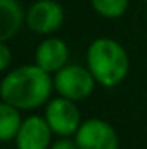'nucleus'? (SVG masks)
<instances>
[{
    "instance_id": "20e7f679",
    "label": "nucleus",
    "mask_w": 147,
    "mask_h": 149,
    "mask_svg": "<svg viewBox=\"0 0 147 149\" xmlns=\"http://www.w3.org/2000/svg\"><path fill=\"white\" fill-rule=\"evenodd\" d=\"M45 120L52 132L59 137H71L81 125V114L74 101L68 97H55L45 104Z\"/></svg>"
},
{
    "instance_id": "39448f33",
    "label": "nucleus",
    "mask_w": 147,
    "mask_h": 149,
    "mask_svg": "<svg viewBox=\"0 0 147 149\" xmlns=\"http://www.w3.org/2000/svg\"><path fill=\"white\" fill-rule=\"evenodd\" d=\"M78 149H119V139L114 127L101 118L81 121L74 134Z\"/></svg>"
},
{
    "instance_id": "ddd939ff",
    "label": "nucleus",
    "mask_w": 147,
    "mask_h": 149,
    "mask_svg": "<svg viewBox=\"0 0 147 149\" xmlns=\"http://www.w3.org/2000/svg\"><path fill=\"white\" fill-rule=\"evenodd\" d=\"M49 149H78V144L71 137H61L55 142H52Z\"/></svg>"
},
{
    "instance_id": "f8f14e48",
    "label": "nucleus",
    "mask_w": 147,
    "mask_h": 149,
    "mask_svg": "<svg viewBox=\"0 0 147 149\" xmlns=\"http://www.w3.org/2000/svg\"><path fill=\"white\" fill-rule=\"evenodd\" d=\"M10 61H12V52H10V49L7 45V42H2L0 43V70L7 71Z\"/></svg>"
},
{
    "instance_id": "6e6552de",
    "label": "nucleus",
    "mask_w": 147,
    "mask_h": 149,
    "mask_svg": "<svg viewBox=\"0 0 147 149\" xmlns=\"http://www.w3.org/2000/svg\"><path fill=\"white\" fill-rule=\"evenodd\" d=\"M69 61V47L62 38L47 37L38 43L35 50V63L50 74L57 73Z\"/></svg>"
},
{
    "instance_id": "1a4fd4ad",
    "label": "nucleus",
    "mask_w": 147,
    "mask_h": 149,
    "mask_svg": "<svg viewBox=\"0 0 147 149\" xmlns=\"http://www.w3.org/2000/svg\"><path fill=\"white\" fill-rule=\"evenodd\" d=\"M26 23V12L17 0H0V42L14 38Z\"/></svg>"
},
{
    "instance_id": "7ed1b4c3",
    "label": "nucleus",
    "mask_w": 147,
    "mask_h": 149,
    "mask_svg": "<svg viewBox=\"0 0 147 149\" xmlns=\"http://www.w3.org/2000/svg\"><path fill=\"white\" fill-rule=\"evenodd\" d=\"M95 85L97 80L87 66L66 64L57 73H54V90L74 102L87 99L94 92Z\"/></svg>"
},
{
    "instance_id": "9d476101",
    "label": "nucleus",
    "mask_w": 147,
    "mask_h": 149,
    "mask_svg": "<svg viewBox=\"0 0 147 149\" xmlns=\"http://www.w3.org/2000/svg\"><path fill=\"white\" fill-rule=\"evenodd\" d=\"M19 111L21 109H17L16 106L2 101V104H0V139L3 142L16 139V135L23 125Z\"/></svg>"
},
{
    "instance_id": "0eeeda50",
    "label": "nucleus",
    "mask_w": 147,
    "mask_h": 149,
    "mask_svg": "<svg viewBox=\"0 0 147 149\" xmlns=\"http://www.w3.org/2000/svg\"><path fill=\"white\" fill-rule=\"evenodd\" d=\"M52 128L49 127L45 116H28L16 135L17 149H49L52 144Z\"/></svg>"
},
{
    "instance_id": "9b49d317",
    "label": "nucleus",
    "mask_w": 147,
    "mask_h": 149,
    "mask_svg": "<svg viewBox=\"0 0 147 149\" xmlns=\"http://www.w3.org/2000/svg\"><path fill=\"white\" fill-rule=\"evenodd\" d=\"M92 9L107 19H116L123 16L128 9V0H90Z\"/></svg>"
},
{
    "instance_id": "f03ea898",
    "label": "nucleus",
    "mask_w": 147,
    "mask_h": 149,
    "mask_svg": "<svg viewBox=\"0 0 147 149\" xmlns=\"http://www.w3.org/2000/svg\"><path fill=\"white\" fill-rule=\"evenodd\" d=\"M87 68L101 87L112 88L119 85L130 70V61L125 47L112 40L102 37L95 38L87 49Z\"/></svg>"
},
{
    "instance_id": "f257e3e1",
    "label": "nucleus",
    "mask_w": 147,
    "mask_h": 149,
    "mask_svg": "<svg viewBox=\"0 0 147 149\" xmlns=\"http://www.w3.org/2000/svg\"><path fill=\"white\" fill-rule=\"evenodd\" d=\"M54 90V74L35 64L19 66L3 76L0 97L17 109H37L50 101Z\"/></svg>"
},
{
    "instance_id": "423d86ee",
    "label": "nucleus",
    "mask_w": 147,
    "mask_h": 149,
    "mask_svg": "<svg viewBox=\"0 0 147 149\" xmlns=\"http://www.w3.org/2000/svg\"><path fill=\"white\" fill-rule=\"evenodd\" d=\"M64 9L55 0H37L26 12V24L37 35L50 37L52 33L61 30Z\"/></svg>"
},
{
    "instance_id": "4468645a",
    "label": "nucleus",
    "mask_w": 147,
    "mask_h": 149,
    "mask_svg": "<svg viewBox=\"0 0 147 149\" xmlns=\"http://www.w3.org/2000/svg\"><path fill=\"white\" fill-rule=\"evenodd\" d=\"M146 2H147V0H146Z\"/></svg>"
}]
</instances>
